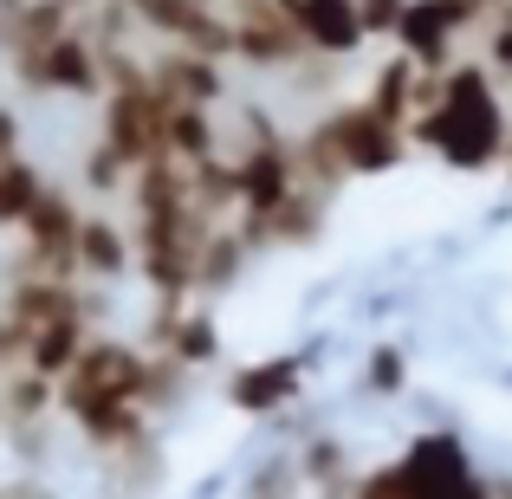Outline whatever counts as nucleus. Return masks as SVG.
Instances as JSON below:
<instances>
[{"instance_id":"7ed1b4c3","label":"nucleus","mask_w":512,"mask_h":499,"mask_svg":"<svg viewBox=\"0 0 512 499\" xmlns=\"http://www.w3.org/2000/svg\"><path fill=\"white\" fill-rule=\"evenodd\" d=\"M78 279H91V286L137 279V234H130L124 208H98L91 201L85 227H78Z\"/></svg>"},{"instance_id":"f03ea898","label":"nucleus","mask_w":512,"mask_h":499,"mask_svg":"<svg viewBox=\"0 0 512 499\" xmlns=\"http://www.w3.org/2000/svg\"><path fill=\"white\" fill-rule=\"evenodd\" d=\"M305 376H312V350H299V357H260V363H240V370L221 383V396H227V409H234V415L279 422V415L299 409Z\"/></svg>"},{"instance_id":"0eeeda50","label":"nucleus","mask_w":512,"mask_h":499,"mask_svg":"<svg viewBox=\"0 0 512 499\" xmlns=\"http://www.w3.org/2000/svg\"><path fill=\"white\" fill-rule=\"evenodd\" d=\"M363 7V26H370V39H396V26H402V13H409V0H357Z\"/></svg>"},{"instance_id":"6e6552de","label":"nucleus","mask_w":512,"mask_h":499,"mask_svg":"<svg viewBox=\"0 0 512 499\" xmlns=\"http://www.w3.org/2000/svg\"><path fill=\"white\" fill-rule=\"evenodd\" d=\"M506 169H512V150H506Z\"/></svg>"},{"instance_id":"20e7f679","label":"nucleus","mask_w":512,"mask_h":499,"mask_svg":"<svg viewBox=\"0 0 512 499\" xmlns=\"http://www.w3.org/2000/svg\"><path fill=\"white\" fill-rule=\"evenodd\" d=\"M292 26L305 33L312 52H331V59H363L370 46V26H363L357 0H286Z\"/></svg>"},{"instance_id":"39448f33","label":"nucleus","mask_w":512,"mask_h":499,"mask_svg":"<svg viewBox=\"0 0 512 499\" xmlns=\"http://www.w3.org/2000/svg\"><path fill=\"white\" fill-rule=\"evenodd\" d=\"M402 389H409V357H402L396 344H376L370 357H363V396L389 402V396H402Z\"/></svg>"},{"instance_id":"423d86ee","label":"nucleus","mask_w":512,"mask_h":499,"mask_svg":"<svg viewBox=\"0 0 512 499\" xmlns=\"http://www.w3.org/2000/svg\"><path fill=\"white\" fill-rule=\"evenodd\" d=\"M474 46H480V65H487V72H493V78H500V85L512 91V0H506L500 13H493L487 26H480V39H474Z\"/></svg>"},{"instance_id":"f257e3e1","label":"nucleus","mask_w":512,"mask_h":499,"mask_svg":"<svg viewBox=\"0 0 512 499\" xmlns=\"http://www.w3.org/2000/svg\"><path fill=\"white\" fill-rule=\"evenodd\" d=\"M409 143L428 150V156H441L448 169H467V175L506 163V150H512L506 85L480 65V52H467V59H454L448 72H441V98L415 117Z\"/></svg>"}]
</instances>
